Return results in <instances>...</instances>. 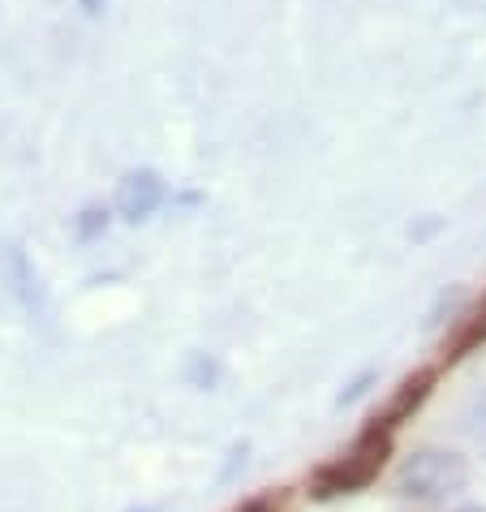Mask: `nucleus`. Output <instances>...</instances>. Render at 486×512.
Here are the masks:
<instances>
[{"label":"nucleus","mask_w":486,"mask_h":512,"mask_svg":"<svg viewBox=\"0 0 486 512\" xmlns=\"http://www.w3.org/2000/svg\"><path fill=\"white\" fill-rule=\"evenodd\" d=\"M465 482H469V465L461 452H448V448H418L396 465V491L405 500L435 504L465 491Z\"/></svg>","instance_id":"obj_1"},{"label":"nucleus","mask_w":486,"mask_h":512,"mask_svg":"<svg viewBox=\"0 0 486 512\" xmlns=\"http://www.w3.org/2000/svg\"><path fill=\"white\" fill-rule=\"evenodd\" d=\"M383 457H388V431H366L349 448V457H340L336 465H327L319 474V495H340V491L362 487V482L379 474Z\"/></svg>","instance_id":"obj_2"},{"label":"nucleus","mask_w":486,"mask_h":512,"mask_svg":"<svg viewBox=\"0 0 486 512\" xmlns=\"http://www.w3.org/2000/svg\"><path fill=\"white\" fill-rule=\"evenodd\" d=\"M160 203H164V181L155 173H130L117 190V207L125 220H147Z\"/></svg>","instance_id":"obj_3"},{"label":"nucleus","mask_w":486,"mask_h":512,"mask_svg":"<svg viewBox=\"0 0 486 512\" xmlns=\"http://www.w3.org/2000/svg\"><path fill=\"white\" fill-rule=\"evenodd\" d=\"M82 9H87V13H99V9H104V0H82Z\"/></svg>","instance_id":"obj_4"},{"label":"nucleus","mask_w":486,"mask_h":512,"mask_svg":"<svg viewBox=\"0 0 486 512\" xmlns=\"http://www.w3.org/2000/svg\"><path fill=\"white\" fill-rule=\"evenodd\" d=\"M461 512H486V508H478V504H474V508H461Z\"/></svg>","instance_id":"obj_5"},{"label":"nucleus","mask_w":486,"mask_h":512,"mask_svg":"<svg viewBox=\"0 0 486 512\" xmlns=\"http://www.w3.org/2000/svg\"><path fill=\"white\" fill-rule=\"evenodd\" d=\"M130 512H151V508H130Z\"/></svg>","instance_id":"obj_6"}]
</instances>
